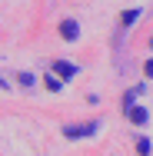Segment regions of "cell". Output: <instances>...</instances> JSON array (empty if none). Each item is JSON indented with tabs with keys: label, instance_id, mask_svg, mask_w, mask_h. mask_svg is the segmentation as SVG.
<instances>
[{
	"label": "cell",
	"instance_id": "cell-4",
	"mask_svg": "<svg viewBox=\"0 0 153 156\" xmlns=\"http://www.w3.org/2000/svg\"><path fill=\"white\" fill-rule=\"evenodd\" d=\"M60 30H63V37H67V40H73V37H77V23H73V20H67Z\"/></svg>",
	"mask_w": 153,
	"mask_h": 156
},
{
	"label": "cell",
	"instance_id": "cell-1",
	"mask_svg": "<svg viewBox=\"0 0 153 156\" xmlns=\"http://www.w3.org/2000/svg\"><path fill=\"white\" fill-rule=\"evenodd\" d=\"M93 129H97V126H67V129H63V133H67V136H87V133H93Z\"/></svg>",
	"mask_w": 153,
	"mask_h": 156
},
{
	"label": "cell",
	"instance_id": "cell-3",
	"mask_svg": "<svg viewBox=\"0 0 153 156\" xmlns=\"http://www.w3.org/2000/svg\"><path fill=\"white\" fill-rule=\"evenodd\" d=\"M130 120H133V123H147V113H143L140 106H130Z\"/></svg>",
	"mask_w": 153,
	"mask_h": 156
},
{
	"label": "cell",
	"instance_id": "cell-5",
	"mask_svg": "<svg viewBox=\"0 0 153 156\" xmlns=\"http://www.w3.org/2000/svg\"><path fill=\"white\" fill-rule=\"evenodd\" d=\"M137 13H140V10H126V13H123V23H133V20H137Z\"/></svg>",
	"mask_w": 153,
	"mask_h": 156
},
{
	"label": "cell",
	"instance_id": "cell-2",
	"mask_svg": "<svg viewBox=\"0 0 153 156\" xmlns=\"http://www.w3.org/2000/svg\"><path fill=\"white\" fill-rule=\"evenodd\" d=\"M53 66H57V73H60V76H73V73H77V66H73V63H67V60H57Z\"/></svg>",
	"mask_w": 153,
	"mask_h": 156
},
{
	"label": "cell",
	"instance_id": "cell-6",
	"mask_svg": "<svg viewBox=\"0 0 153 156\" xmlns=\"http://www.w3.org/2000/svg\"><path fill=\"white\" fill-rule=\"evenodd\" d=\"M147 76H153V60H150V63H147Z\"/></svg>",
	"mask_w": 153,
	"mask_h": 156
}]
</instances>
